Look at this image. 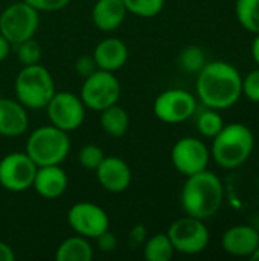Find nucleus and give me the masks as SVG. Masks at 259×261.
<instances>
[{
  "mask_svg": "<svg viewBox=\"0 0 259 261\" xmlns=\"http://www.w3.org/2000/svg\"><path fill=\"white\" fill-rule=\"evenodd\" d=\"M99 122H101L102 130L108 136H111V138H122L128 132L130 116H128V112L116 102V104L101 110Z\"/></svg>",
  "mask_w": 259,
  "mask_h": 261,
  "instance_id": "412c9836",
  "label": "nucleus"
},
{
  "mask_svg": "<svg viewBox=\"0 0 259 261\" xmlns=\"http://www.w3.org/2000/svg\"><path fill=\"white\" fill-rule=\"evenodd\" d=\"M259 246V232L250 225H235L224 231L221 248L232 257H249Z\"/></svg>",
  "mask_w": 259,
  "mask_h": 261,
  "instance_id": "2eb2a0df",
  "label": "nucleus"
},
{
  "mask_svg": "<svg viewBox=\"0 0 259 261\" xmlns=\"http://www.w3.org/2000/svg\"><path fill=\"white\" fill-rule=\"evenodd\" d=\"M206 63H208L206 54L200 46L189 44V46L183 47L179 54V64L185 72L198 73Z\"/></svg>",
  "mask_w": 259,
  "mask_h": 261,
  "instance_id": "393cba45",
  "label": "nucleus"
},
{
  "mask_svg": "<svg viewBox=\"0 0 259 261\" xmlns=\"http://www.w3.org/2000/svg\"><path fill=\"white\" fill-rule=\"evenodd\" d=\"M174 251L183 255H197L203 252L209 245V229L205 220L185 216L168 228L166 231Z\"/></svg>",
  "mask_w": 259,
  "mask_h": 261,
  "instance_id": "6e6552de",
  "label": "nucleus"
},
{
  "mask_svg": "<svg viewBox=\"0 0 259 261\" xmlns=\"http://www.w3.org/2000/svg\"><path fill=\"white\" fill-rule=\"evenodd\" d=\"M70 153L69 133L55 125H41L26 141V154L37 167L60 165Z\"/></svg>",
  "mask_w": 259,
  "mask_h": 261,
  "instance_id": "39448f33",
  "label": "nucleus"
},
{
  "mask_svg": "<svg viewBox=\"0 0 259 261\" xmlns=\"http://www.w3.org/2000/svg\"><path fill=\"white\" fill-rule=\"evenodd\" d=\"M92 55L95 58L98 69L116 72L125 66L128 60V47L122 40L116 37H110L99 41Z\"/></svg>",
  "mask_w": 259,
  "mask_h": 261,
  "instance_id": "a211bd4d",
  "label": "nucleus"
},
{
  "mask_svg": "<svg viewBox=\"0 0 259 261\" xmlns=\"http://www.w3.org/2000/svg\"><path fill=\"white\" fill-rule=\"evenodd\" d=\"M15 260V254H14V249L5 243V242H0V261H14Z\"/></svg>",
  "mask_w": 259,
  "mask_h": 261,
  "instance_id": "72a5a7b5",
  "label": "nucleus"
},
{
  "mask_svg": "<svg viewBox=\"0 0 259 261\" xmlns=\"http://www.w3.org/2000/svg\"><path fill=\"white\" fill-rule=\"evenodd\" d=\"M174 252V246L166 232L154 234L142 245V254L147 261H169Z\"/></svg>",
  "mask_w": 259,
  "mask_h": 261,
  "instance_id": "4be33fe9",
  "label": "nucleus"
},
{
  "mask_svg": "<svg viewBox=\"0 0 259 261\" xmlns=\"http://www.w3.org/2000/svg\"><path fill=\"white\" fill-rule=\"evenodd\" d=\"M93 257V246L90 245L87 237L78 234L63 240L55 251L56 261H92Z\"/></svg>",
  "mask_w": 259,
  "mask_h": 261,
  "instance_id": "aec40b11",
  "label": "nucleus"
},
{
  "mask_svg": "<svg viewBox=\"0 0 259 261\" xmlns=\"http://www.w3.org/2000/svg\"><path fill=\"white\" fill-rule=\"evenodd\" d=\"M79 98L82 99L85 109L101 112L119 101L121 83L114 76V72L98 69L84 78Z\"/></svg>",
  "mask_w": 259,
  "mask_h": 261,
  "instance_id": "0eeeda50",
  "label": "nucleus"
},
{
  "mask_svg": "<svg viewBox=\"0 0 259 261\" xmlns=\"http://www.w3.org/2000/svg\"><path fill=\"white\" fill-rule=\"evenodd\" d=\"M46 110L50 124L67 133L79 128L85 119V106L82 99L72 92H55Z\"/></svg>",
  "mask_w": 259,
  "mask_h": 261,
  "instance_id": "9d476101",
  "label": "nucleus"
},
{
  "mask_svg": "<svg viewBox=\"0 0 259 261\" xmlns=\"http://www.w3.org/2000/svg\"><path fill=\"white\" fill-rule=\"evenodd\" d=\"M209 161L211 150L202 139L192 136L179 139L171 150V162L174 168L186 177L208 170Z\"/></svg>",
  "mask_w": 259,
  "mask_h": 261,
  "instance_id": "f8f14e48",
  "label": "nucleus"
},
{
  "mask_svg": "<svg viewBox=\"0 0 259 261\" xmlns=\"http://www.w3.org/2000/svg\"><path fill=\"white\" fill-rule=\"evenodd\" d=\"M69 226L82 237L96 239L110 228V217L104 208L92 202H78L67 211Z\"/></svg>",
  "mask_w": 259,
  "mask_h": 261,
  "instance_id": "ddd939ff",
  "label": "nucleus"
},
{
  "mask_svg": "<svg viewBox=\"0 0 259 261\" xmlns=\"http://www.w3.org/2000/svg\"><path fill=\"white\" fill-rule=\"evenodd\" d=\"M153 112L165 124H180L197 112V98L183 89H169L157 95Z\"/></svg>",
  "mask_w": 259,
  "mask_h": 261,
  "instance_id": "1a4fd4ad",
  "label": "nucleus"
},
{
  "mask_svg": "<svg viewBox=\"0 0 259 261\" xmlns=\"http://www.w3.org/2000/svg\"><path fill=\"white\" fill-rule=\"evenodd\" d=\"M250 260H253V261H259V246L255 249V252L250 255Z\"/></svg>",
  "mask_w": 259,
  "mask_h": 261,
  "instance_id": "e433bc0d",
  "label": "nucleus"
},
{
  "mask_svg": "<svg viewBox=\"0 0 259 261\" xmlns=\"http://www.w3.org/2000/svg\"><path fill=\"white\" fill-rule=\"evenodd\" d=\"M67 185V173L60 165H43L37 168L32 188L44 199H58L66 193Z\"/></svg>",
  "mask_w": 259,
  "mask_h": 261,
  "instance_id": "dca6fc26",
  "label": "nucleus"
},
{
  "mask_svg": "<svg viewBox=\"0 0 259 261\" xmlns=\"http://www.w3.org/2000/svg\"><path fill=\"white\" fill-rule=\"evenodd\" d=\"M255 148V136L252 130L241 124H224L221 132L212 138L211 158L224 170H235L244 165Z\"/></svg>",
  "mask_w": 259,
  "mask_h": 261,
  "instance_id": "7ed1b4c3",
  "label": "nucleus"
},
{
  "mask_svg": "<svg viewBox=\"0 0 259 261\" xmlns=\"http://www.w3.org/2000/svg\"><path fill=\"white\" fill-rule=\"evenodd\" d=\"M99 185L113 194L125 191L131 184V168L118 156H105L99 167L95 170Z\"/></svg>",
  "mask_w": 259,
  "mask_h": 261,
  "instance_id": "4468645a",
  "label": "nucleus"
},
{
  "mask_svg": "<svg viewBox=\"0 0 259 261\" xmlns=\"http://www.w3.org/2000/svg\"><path fill=\"white\" fill-rule=\"evenodd\" d=\"M195 90L205 107L226 110L243 96V76L227 61H208L197 73Z\"/></svg>",
  "mask_w": 259,
  "mask_h": 261,
  "instance_id": "f257e3e1",
  "label": "nucleus"
},
{
  "mask_svg": "<svg viewBox=\"0 0 259 261\" xmlns=\"http://www.w3.org/2000/svg\"><path fill=\"white\" fill-rule=\"evenodd\" d=\"M223 127H224V119L220 115V110L206 107V110H203L197 116V130L205 138H211V139L215 138Z\"/></svg>",
  "mask_w": 259,
  "mask_h": 261,
  "instance_id": "b1692460",
  "label": "nucleus"
},
{
  "mask_svg": "<svg viewBox=\"0 0 259 261\" xmlns=\"http://www.w3.org/2000/svg\"><path fill=\"white\" fill-rule=\"evenodd\" d=\"M75 69H76V73L79 76L87 78L89 75H92L93 72L98 70V66L95 63L93 55H82L75 61Z\"/></svg>",
  "mask_w": 259,
  "mask_h": 261,
  "instance_id": "7c9ffc66",
  "label": "nucleus"
},
{
  "mask_svg": "<svg viewBox=\"0 0 259 261\" xmlns=\"http://www.w3.org/2000/svg\"><path fill=\"white\" fill-rule=\"evenodd\" d=\"M127 17V8L122 0H96L92 9L93 24L104 31H116Z\"/></svg>",
  "mask_w": 259,
  "mask_h": 261,
  "instance_id": "6ab92c4d",
  "label": "nucleus"
},
{
  "mask_svg": "<svg viewBox=\"0 0 259 261\" xmlns=\"http://www.w3.org/2000/svg\"><path fill=\"white\" fill-rule=\"evenodd\" d=\"M14 90L15 99L26 109L32 110L46 109L47 102L56 92L52 73L40 63L21 67L15 78Z\"/></svg>",
  "mask_w": 259,
  "mask_h": 261,
  "instance_id": "20e7f679",
  "label": "nucleus"
},
{
  "mask_svg": "<svg viewBox=\"0 0 259 261\" xmlns=\"http://www.w3.org/2000/svg\"><path fill=\"white\" fill-rule=\"evenodd\" d=\"M127 12H131L137 17L150 18L162 12L165 0H122Z\"/></svg>",
  "mask_w": 259,
  "mask_h": 261,
  "instance_id": "a878e982",
  "label": "nucleus"
},
{
  "mask_svg": "<svg viewBox=\"0 0 259 261\" xmlns=\"http://www.w3.org/2000/svg\"><path fill=\"white\" fill-rule=\"evenodd\" d=\"M37 165L26 151H14L0 159V185L11 193L32 188Z\"/></svg>",
  "mask_w": 259,
  "mask_h": 261,
  "instance_id": "9b49d317",
  "label": "nucleus"
},
{
  "mask_svg": "<svg viewBox=\"0 0 259 261\" xmlns=\"http://www.w3.org/2000/svg\"><path fill=\"white\" fill-rule=\"evenodd\" d=\"M235 14L240 24L252 32H259V0H237Z\"/></svg>",
  "mask_w": 259,
  "mask_h": 261,
  "instance_id": "5701e85b",
  "label": "nucleus"
},
{
  "mask_svg": "<svg viewBox=\"0 0 259 261\" xmlns=\"http://www.w3.org/2000/svg\"><path fill=\"white\" fill-rule=\"evenodd\" d=\"M223 200L224 187L215 173L203 170L186 177L180 194V203L186 216L208 220L220 211Z\"/></svg>",
  "mask_w": 259,
  "mask_h": 261,
  "instance_id": "f03ea898",
  "label": "nucleus"
},
{
  "mask_svg": "<svg viewBox=\"0 0 259 261\" xmlns=\"http://www.w3.org/2000/svg\"><path fill=\"white\" fill-rule=\"evenodd\" d=\"M27 5H31L32 8H35L38 12L44 11V12H55L60 11L63 8H66L70 0H23Z\"/></svg>",
  "mask_w": 259,
  "mask_h": 261,
  "instance_id": "c756f323",
  "label": "nucleus"
},
{
  "mask_svg": "<svg viewBox=\"0 0 259 261\" xmlns=\"http://www.w3.org/2000/svg\"><path fill=\"white\" fill-rule=\"evenodd\" d=\"M147 228L143 225H136L131 231H130V236H128V240H130V245L133 248H137V246H142L147 240Z\"/></svg>",
  "mask_w": 259,
  "mask_h": 261,
  "instance_id": "473e14b6",
  "label": "nucleus"
},
{
  "mask_svg": "<svg viewBox=\"0 0 259 261\" xmlns=\"http://www.w3.org/2000/svg\"><path fill=\"white\" fill-rule=\"evenodd\" d=\"M96 245L98 249L104 254H110L114 252L118 248V239L113 232H110V229H107L105 232H102L101 236L96 237Z\"/></svg>",
  "mask_w": 259,
  "mask_h": 261,
  "instance_id": "2f4dec72",
  "label": "nucleus"
},
{
  "mask_svg": "<svg viewBox=\"0 0 259 261\" xmlns=\"http://www.w3.org/2000/svg\"><path fill=\"white\" fill-rule=\"evenodd\" d=\"M243 95L259 104V67L243 76Z\"/></svg>",
  "mask_w": 259,
  "mask_h": 261,
  "instance_id": "c85d7f7f",
  "label": "nucleus"
},
{
  "mask_svg": "<svg viewBox=\"0 0 259 261\" xmlns=\"http://www.w3.org/2000/svg\"><path fill=\"white\" fill-rule=\"evenodd\" d=\"M104 158H105L104 150L99 145H95V144H87V145L81 147L79 151H78L79 165L82 168L92 170V171H95L99 167V164L102 162Z\"/></svg>",
  "mask_w": 259,
  "mask_h": 261,
  "instance_id": "bb28decb",
  "label": "nucleus"
},
{
  "mask_svg": "<svg viewBox=\"0 0 259 261\" xmlns=\"http://www.w3.org/2000/svg\"><path fill=\"white\" fill-rule=\"evenodd\" d=\"M17 57L23 66L38 64L41 60V46L34 38L21 41L20 44H17Z\"/></svg>",
  "mask_w": 259,
  "mask_h": 261,
  "instance_id": "cd10ccee",
  "label": "nucleus"
},
{
  "mask_svg": "<svg viewBox=\"0 0 259 261\" xmlns=\"http://www.w3.org/2000/svg\"><path fill=\"white\" fill-rule=\"evenodd\" d=\"M29 125L26 107L17 99L0 96V136H21Z\"/></svg>",
  "mask_w": 259,
  "mask_h": 261,
  "instance_id": "f3484780",
  "label": "nucleus"
},
{
  "mask_svg": "<svg viewBox=\"0 0 259 261\" xmlns=\"http://www.w3.org/2000/svg\"><path fill=\"white\" fill-rule=\"evenodd\" d=\"M40 12L26 2H17L3 9L0 14V34L17 46L21 41L34 38L40 26Z\"/></svg>",
  "mask_w": 259,
  "mask_h": 261,
  "instance_id": "423d86ee",
  "label": "nucleus"
},
{
  "mask_svg": "<svg viewBox=\"0 0 259 261\" xmlns=\"http://www.w3.org/2000/svg\"><path fill=\"white\" fill-rule=\"evenodd\" d=\"M9 50H11V43L0 34V63L6 60V57L9 55Z\"/></svg>",
  "mask_w": 259,
  "mask_h": 261,
  "instance_id": "f704fd0d",
  "label": "nucleus"
},
{
  "mask_svg": "<svg viewBox=\"0 0 259 261\" xmlns=\"http://www.w3.org/2000/svg\"><path fill=\"white\" fill-rule=\"evenodd\" d=\"M252 57L259 67V32L255 34V40L252 41Z\"/></svg>",
  "mask_w": 259,
  "mask_h": 261,
  "instance_id": "c9c22d12",
  "label": "nucleus"
}]
</instances>
